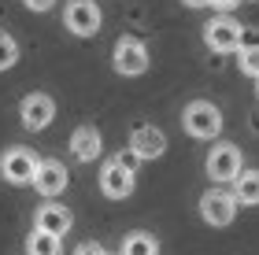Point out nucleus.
<instances>
[{
  "instance_id": "obj_22",
  "label": "nucleus",
  "mask_w": 259,
  "mask_h": 255,
  "mask_svg": "<svg viewBox=\"0 0 259 255\" xmlns=\"http://www.w3.org/2000/svg\"><path fill=\"white\" fill-rule=\"evenodd\" d=\"M185 8H211V0H182Z\"/></svg>"
},
{
  "instance_id": "obj_19",
  "label": "nucleus",
  "mask_w": 259,
  "mask_h": 255,
  "mask_svg": "<svg viewBox=\"0 0 259 255\" xmlns=\"http://www.w3.org/2000/svg\"><path fill=\"white\" fill-rule=\"evenodd\" d=\"M74 255H108V248L97 244V240H85V244H78V248H74Z\"/></svg>"
},
{
  "instance_id": "obj_20",
  "label": "nucleus",
  "mask_w": 259,
  "mask_h": 255,
  "mask_svg": "<svg viewBox=\"0 0 259 255\" xmlns=\"http://www.w3.org/2000/svg\"><path fill=\"white\" fill-rule=\"evenodd\" d=\"M26 4V11H37V15H45V11L56 8V0H22Z\"/></svg>"
},
{
  "instance_id": "obj_8",
  "label": "nucleus",
  "mask_w": 259,
  "mask_h": 255,
  "mask_svg": "<svg viewBox=\"0 0 259 255\" xmlns=\"http://www.w3.org/2000/svg\"><path fill=\"white\" fill-rule=\"evenodd\" d=\"M241 33H244V26L233 15H215L204 26V44H207L211 52L226 56V52H237L241 48Z\"/></svg>"
},
{
  "instance_id": "obj_1",
  "label": "nucleus",
  "mask_w": 259,
  "mask_h": 255,
  "mask_svg": "<svg viewBox=\"0 0 259 255\" xmlns=\"http://www.w3.org/2000/svg\"><path fill=\"white\" fill-rule=\"evenodd\" d=\"M137 163L141 159L134 152H122V156H115L108 159V163L100 167V192L108 196V200H126V196H134L137 189Z\"/></svg>"
},
{
  "instance_id": "obj_23",
  "label": "nucleus",
  "mask_w": 259,
  "mask_h": 255,
  "mask_svg": "<svg viewBox=\"0 0 259 255\" xmlns=\"http://www.w3.org/2000/svg\"><path fill=\"white\" fill-rule=\"evenodd\" d=\"M255 96H259V78H255Z\"/></svg>"
},
{
  "instance_id": "obj_6",
  "label": "nucleus",
  "mask_w": 259,
  "mask_h": 255,
  "mask_svg": "<svg viewBox=\"0 0 259 255\" xmlns=\"http://www.w3.org/2000/svg\"><path fill=\"white\" fill-rule=\"evenodd\" d=\"M100 4L97 0H67L63 8V26L74 33V37H97L100 33Z\"/></svg>"
},
{
  "instance_id": "obj_7",
  "label": "nucleus",
  "mask_w": 259,
  "mask_h": 255,
  "mask_svg": "<svg viewBox=\"0 0 259 255\" xmlns=\"http://www.w3.org/2000/svg\"><path fill=\"white\" fill-rule=\"evenodd\" d=\"M37 163L41 159L30 152V148H8L4 156H0V174H4L8 185H33V178H37Z\"/></svg>"
},
{
  "instance_id": "obj_9",
  "label": "nucleus",
  "mask_w": 259,
  "mask_h": 255,
  "mask_svg": "<svg viewBox=\"0 0 259 255\" xmlns=\"http://www.w3.org/2000/svg\"><path fill=\"white\" fill-rule=\"evenodd\" d=\"M19 119H22V126H26L30 133L49 130L52 119H56V100L49 92H26V96L19 100Z\"/></svg>"
},
{
  "instance_id": "obj_21",
  "label": "nucleus",
  "mask_w": 259,
  "mask_h": 255,
  "mask_svg": "<svg viewBox=\"0 0 259 255\" xmlns=\"http://www.w3.org/2000/svg\"><path fill=\"white\" fill-rule=\"evenodd\" d=\"M237 4H244V0H211V8H215L219 15H230V11L237 8Z\"/></svg>"
},
{
  "instance_id": "obj_11",
  "label": "nucleus",
  "mask_w": 259,
  "mask_h": 255,
  "mask_svg": "<svg viewBox=\"0 0 259 255\" xmlns=\"http://www.w3.org/2000/svg\"><path fill=\"white\" fill-rule=\"evenodd\" d=\"M67 167L60 163V159H41L37 163V178H33V189H37L45 200H56V196H63L67 192Z\"/></svg>"
},
{
  "instance_id": "obj_2",
  "label": "nucleus",
  "mask_w": 259,
  "mask_h": 255,
  "mask_svg": "<svg viewBox=\"0 0 259 255\" xmlns=\"http://www.w3.org/2000/svg\"><path fill=\"white\" fill-rule=\"evenodd\" d=\"M182 126L196 141H215L222 133V111L211 100H189L185 111H182Z\"/></svg>"
},
{
  "instance_id": "obj_16",
  "label": "nucleus",
  "mask_w": 259,
  "mask_h": 255,
  "mask_svg": "<svg viewBox=\"0 0 259 255\" xmlns=\"http://www.w3.org/2000/svg\"><path fill=\"white\" fill-rule=\"evenodd\" d=\"M26 255H63V240L56 233H45V229H33L26 237Z\"/></svg>"
},
{
  "instance_id": "obj_3",
  "label": "nucleus",
  "mask_w": 259,
  "mask_h": 255,
  "mask_svg": "<svg viewBox=\"0 0 259 255\" xmlns=\"http://www.w3.org/2000/svg\"><path fill=\"white\" fill-rule=\"evenodd\" d=\"M241 211V203H237V196H233V189H226V185H215V189H207L204 196H200V218H204L207 226H230L233 218H237Z\"/></svg>"
},
{
  "instance_id": "obj_13",
  "label": "nucleus",
  "mask_w": 259,
  "mask_h": 255,
  "mask_svg": "<svg viewBox=\"0 0 259 255\" xmlns=\"http://www.w3.org/2000/svg\"><path fill=\"white\" fill-rule=\"evenodd\" d=\"M104 152V137L97 126H78L74 133H70V156L78 159V163H97Z\"/></svg>"
},
{
  "instance_id": "obj_17",
  "label": "nucleus",
  "mask_w": 259,
  "mask_h": 255,
  "mask_svg": "<svg viewBox=\"0 0 259 255\" xmlns=\"http://www.w3.org/2000/svg\"><path fill=\"white\" fill-rule=\"evenodd\" d=\"M237 67L244 78H259V44H241L237 48Z\"/></svg>"
},
{
  "instance_id": "obj_14",
  "label": "nucleus",
  "mask_w": 259,
  "mask_h": 255,
  "mask_svg": "<svg viewBox=\"0 0 259 255\" xmlns=\"http://www.w3.org/2000/svg\"><path fill=\"white\" fill-rule=\"evenodd\" d=\"M233 196L241 207H259V170H241L233 181Z\"/></svg>"
},
{
  "instance_id": "obj_18",
  "label": "nucleus",
  "mask_w": 259,
  "mask_h": 255,
  "mask_svg": "<svg viewBox=\"0 0 259 255\" xmlns=\"http://www.w3.org/2000/svg\"><path fill=\"white\" fill-rule=\"evenodd\" d=\"M19 63V41L8 30H0V71H11Z\"/></svg>"
},
{
  "instance_id": "obj_15",
  "label": "nucleus",
  "mask_w": 259,
  "mask_h": 255,
  "mask_svg": "<svg viewBox=\"0 0 259 255\" xmlns=\"http://www.w3.org/2000/svg\"><path fill=\"white\" fill-rule=\"evenodd\" d=\"M119 255H159V240L152 233H145V229H134V233L122 237Z\"/></svg>"
},
{
  "instance_id": "obj_10",
  "label": "nucleus",
  "mask_w": 259,
  "mask_h": 255,
  "mask_svg": "<svg viewBox=\"0 0 259 255\" xmlns=\"http://www.w3.org/2000/svg\"><path fill=\"white\" fill-rule=\"evenodd\" d=\"M130 152H134L141 163H152V159H159L167 152V133H163L159 126H152V122H141V126H134V133H130Z\"/></svg>"
},
{
  "instance_id": "obj_5",
  "label": "nucleus",
  "mask_w": 259,
  "mask_h": 255,
  "mask_svg": "<svg viewBox=\"0 0 259 255\" xmlns=\"http://www.w3.org/2000/svg\"><path fill=\"white\" fill-rule=\"evenodd\" d=\"M111 63H115V71H119L122 78H137V74H145V71H148V63H152L148 44L141 41V37H130V33H126V37L115 41Z\"/></svg>"
},
{
  "instance_id": "obj_12",
  "label": "nucleus",
  "mask_w": 259,
  "mask_h": 255,
  "mask_svg": "<svg viewBox=\"0 0 259 255\" xmlns=\"http://www.w3.org/2000/svg\"><path fill=\"white\" fill-rule=\"evenodd\" d=\"M70 226H74V215L60 200H45L33 215V229H45V233H56V237H63Z\"/></svg>"
},
{
  "instance_id": "obj_4",
  "label": "nucleus",
  "mask_w": 259,
  "mask_h": 255,
  "mask_svg": "<svg viewBox=\"0 0 259 255\" xmlns=\"http://www.w3.org/2000/svg\"><path fill=\"white\" fill-rule=\"evenodd\" d=\"M204 170H207V178L215 181V185H233V181H237V174L244 170V163H241V148L230 144V141H219V144L207 152Z\"/></svg>"
}]
</instances>
